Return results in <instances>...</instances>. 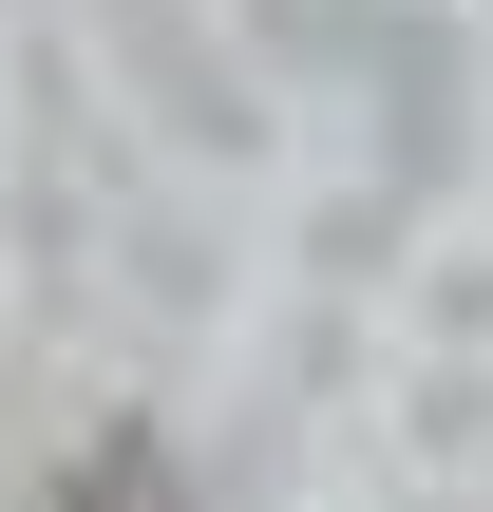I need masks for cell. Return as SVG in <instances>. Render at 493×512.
Instances as JSON below:
<instances>
[{
	"label": "cell",
	"mask_w": 493,
	"mask_h": 512,
	"mask_svg": "<svg viewBox=\"0 0 493 512\" xmlns=\"http://www.w3.org/2000/svg\"><path fill=\"white\" fill-rule=\"evenodd\" d=\"M57 512H190V475H171V437H152V418H114V437L57 475Z\"/></svg>",
	"instance_id": "6da1fadb"
}]
</instances>
